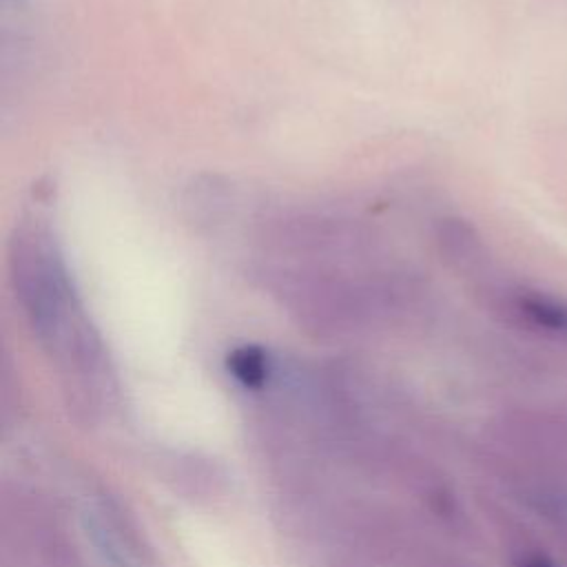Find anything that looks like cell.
Listing matches in <instances>:
<instances>
[{
	"label": "cell",
	"mask_w": 567,
	"mask_h": 567,
	"mask_svg": "<svg viewBox=\"0 0 567 567\" xmlns=\"http://www.w3.org/2000/svg\"><path fill=\"white\" fill-rule=\"evenodd\" d=\"M501 301L523 326L554 337L567 334V301L527 288H507Z\"/></svg>",
	"instance_id": "obj_1"
},
{
	"label": "cell",
	"mask_w": 567,
	"mask_h": 567,
	"mask_svg": "<svg viewBox=\"0 0 567 567\" xmlns=\"http://www.w3.org/2000/svg\"><path fill=\"white\" fill-rule=\"evenodd\" d=\"M233 370L239 379H244L248 385H257L264 379V359L255 352H237L233 359Z\"/></svg>",
	"instance_id": "obj_2"
},
{
	"label": "cell",
	"mask_w": 567,
	"mask_h": 567,
	"mask_svg": "<svg viewBox=\"0 0 567 567\" xmlns=\"http://www.w3.org/2000/svg\"><path fill=\"white\" fill-rule=\"evenodd\" d=\"M518 567H556V565H554V560L547 558L545 554L534 551V554L523 556V558L518 560Z\"/></svg>",
	"instance_id": "obj_3"
}]
</instances>
